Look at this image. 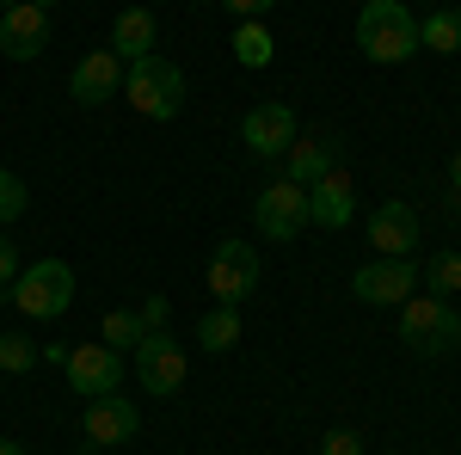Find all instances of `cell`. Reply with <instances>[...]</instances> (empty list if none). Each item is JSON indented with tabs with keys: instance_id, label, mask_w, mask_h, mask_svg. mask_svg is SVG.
Segmentation results:
<instances>
[{
	"instance_id": "cell-28",
	"label": "cell",
	"mask_w": 461,
	"mask_h": 455,
	"mask_svg": "<svg viewBox=\"0 0 461 455\" xmlns=\"http://www.w3.org/2000/svg\"><path fill=\"white\" fill-rule=\"evenodd\" d=\"M13 278H19V252H13V241L0 234V289H6Z\"/></svg>"
},
{
	"instance_id": "cell-16",
	"label": "cell",
	"mask_w": 461,
	"mask_h": 455,
	"mask_svg": "<svg viewBox=\"0 0 461 455\" xmlns=\"http://www.w3.org/2000/svg\"><path fill=\"white\" fill-rule=\"evenodd\" d=\"M332 167H339V136L308 130V136L289 141V178H295V185H314V178L332 173Z\"/></svg>"
},
{
	"instance_id": "cell-18",
	"label": "cell",
	"mask_w": 461,
	"mask_h": 455,
	"mask_svg": "<svg viewBox=\"0 0 461 455\" xmlns=\"http://www.w3.org/2000/svg\"><path fill=\"white\" fill-rule=\"evenodd\" d=\"M240 339V308H228V302H215L210 314L197 320V350H228Z\"/></svg>"
},
{
	"instance_id": "cell-32",
	"label": "cell",
	"mask_w": 461,
	"mask_h": 455,
	"mask_svg": "<svg viewBox=\"0 0 461 455\" xmlns=\"http://www.w3.org/2000/svg\"><path fill=\"white\" fill-rule=\"evenodd\" d=\"M6 6H19V0H0V13H6Z\"/></svg>"
},
{
	"instance_id": "cell-22",
	"label": "cell",
	"mask_w": 461,
	"mask_h": 455,
	"mask_svg": "<svg viewBox=\"0 0 461 455\" xmlns=\"http://www.w3.org/2000/svg\"><path fill=\"white\" fill-rule=\"evenodd\" d=\"M99 339H105L111 350L136 345V339H142V320H136V308H111V314L99 320Z\"/></svg>"
},
{
	"instance_id": "cell-14",
	"label": "cell",
	"mask_w": 461,
	"mask_h": 455,
	"mask_svg": "<svg viewBox=\"0 0 461 455\" xmlns=\"http://www.w3.org/2000/svg\"><path fill=\"white\" fill-rule=\"evenodd\" d=\"M351 210H357V197H351L345 167H332V173H320L314 185H308V222H314V228H345Z\"/></svg>"
},
{
	"instance_id": "cell-1",
	"label": "cell",
	"mask_w": 461,
	"mask_h": 455,
	"mask_svg": "<svg viewBox=\"0 0 461 455\" xmlns=\"http://www.w3.org/2000/svg\"><path fill=\"white\" fill-rule=\"evenodd\" d=\"M357 50L369 62H388V68L419 56V19L406 13V0H369L357 13Z\"/></svg>"
},
{
	"instance_id": "cell-24",
	"label": "cell",
	"mask_w": 461,
	"mask_h": 455,
	"mask_svg": "<svg viewBox=\"0 0 461 455\" xmlns=\"http://www.w3.org/2000/svg\"><path fill=\"white\" fill-rule=\"evenodd\" d=\"M19 215H25V178H13L6 167H0V228L19 222Z\"/></svg>"
},
{
	"instance_id": "cell-29",
	"label": "cell",
	"mask_w": 461,
	"mask_h": 455,
	"mask_svg": "<svg viewBox=\"0 0 461 455\" xmlns=\"http://www.w3.org/2000/svg\"><path fill=\"white\" fill-rule=\"evenodd\" d=\"M449 185H456V204H461V154H456V167H449Z\"/></svg>"
},
{
	"instance_id": "cell-27",
	"label": "cell",
	"mask_w": 461,
	"mask_h": 455,
	"mask_svg": "<svg viewBox=\"0 0 461 455\" xmlns=\"http://www.w3.org/2000/svg\"><path fill=\"white\" fill-rule=\"evenodd\" d=\"M215 6H228L234 19H258V13H271L277 0H215Z\"/></svg>"
},
{
	"instance_id": "cell-3",
	"label": "cell",
	"mask_w": 461,
	"mask_h": 455,
	"mask_svg": "<svg viewBox=\"0 0 461 455\" xmlns=\"http://www.w3.org/2000/svg\"><path fill=\"white\" fill-rule=\"evenodd\" d=\"M400 345L419 357H443L461 345V320L443 296H406L400 302Z\"/></svg>"
},
{
	"instance_id": "cell-6",
	"label": "cell",
	"mask_w": 461,
	"mask_h": 455,
	"mask_svg": "<svg viewBox=\"0 0 461 455\" xmlns=\"http://www.w3.org/2000/svg\"><path fill=\"white\" fill-rule=\"evenodd\" d=\"M215 302H228V308H240L252 289H258V252L247 241H221L210 252V271H203Z\"/></svg>"
},
{
	"instance_id": "cell-8",
	"label": "cell",
	"mask_w": 461,
	"mask_h": 455,
	"mask_svg": "<svg viewBox=\"0 0 461 455\" xmlns=\"http://www.w3.org/2000/svg\"><path fill=\"white\" fill-rule=\"evenodd\" d=\"M136 382L148 394H178V382H185V345L167 326H154V332L136 339Z\"/></svg>"
},
{
	"instance_id": "cell-25",
	"label": "cell",
	"mask_w": 461,
	"mask_h": 455,
	"mask_svg": "<svg viewBox=\"0 0 461 455\" xmlns=\"http://www.w3.org/2000/svg\"><path fill=\"white\" fill-rule=\"evenodd\" d=\"M320 455H363V437H357L351 424H339V431L320 437Z\"/></svg>"
},
{
	"instance_id": "cell-2",
	"label": "cell",
	"mask_w": 461,
	"mask_h": 455,
	"mask_svg": "<svg viewBox=\"0 0 461 455\" xmlns=\"http://www.w3.org/2000/svg\"><path fill=\"white\" fill-rule=\"evenodd\" d=\"M123 99L142 111L148 123H173L185 111V74L167 62V56H142L123 68Z\"/></svg>"
},
{
	"instance_id": "cell-23",
	"label": "cell",
	"mask_w": 461,
	"mask_h": 455,
	"mask_svg": "<svg viewBox=\"0 0 461 455\" xmlns=\"http://www.w3.org/2000/svg\"><path fill=\"white\" fill-rule=\"evenodd\" d=\"M32 363H37V345L25 332H0V369H6V376H19V369H32Z\"/></svg>"
},
{
	"instance_id": "cell-7",
	"label": "cell",
	"mask_w": 461,
	"mask_h": 455,
	"mask_svg": "<svg viewBox=\"0 0 461 455\" xmlns=\"http://www.w3.org/2000/svg\"><path fill=\"white\" fill-rule=\"evenodd\" d=\"M419 289V265L412 259H369L363 271H351V296L369 308H400Z\"/></svg>"
},
{
	"instance_id": "cell-21",
	"label": "cell",
	"mask_w": 461,
	"mask_h": 455,
	"mask_svg": "<svg viewBox=\"0 0 461 455\" xmlns=\"http://www.w3.org/2000/svg\"><path fill=\"white\" fill-rule=\"evenodd\" d=\"M419 283H425L430 296H456V289H461V252H456V246H449V252H437L425 271H419Z\"/></svg>"
},
{
	"instance_id": "cell-30",
	"label": "cell",
	"mask_w": 461,
	"mask_h": 455,
	"mask_svg": "<svg viewBox=\"0 0 461 455\" xmlns=\"http://www.w3.org/2000/svg\"><path fill=\"white\" fill-rule=\"evenodd\" d=\"M0 455H25V443H13V437H0Z\"/></svg>"
},
{
	"instance_id": "cell-17",
	"label": "cell",
	"mask_w": 461,
	"mask_h": 455,
	"mask_svg": "<svg viewBox=\"0 0 461 455\" xmlns=\"http://www.w3.org/2000/svg\"><path fill=\"white\" fill-rule=\"evenodd\" d=\"M154 13L148 6H123L117 13V25H111V50L123 56V62H142V56H154Z\"/></svg>"
},
{
	"instance_id": "cell-26",
	"label": "cell",
	"mask_w": 461,
	"mask_h": 455,
	"mask_svg": "<svg viewBox=\"0 0 461 455\" xmlns=\"http://www.w3.org/2000/svg\"><path fill=\"white\" fill-rule=\"evenodd\" d=\"M136 320H142V332H154V326L167 320V296H148L142 308H136Z\"/></svg>"
},
{
	"instance_id": "cell-12",
	"label": "cell",
	"mask_w": 461,
	"mask_h": 455,
	"mask_svg": "<svg viewBox=\"0 0 461 455\" xmlns=\"http://www.w3.org/2000/svg\"><path fill=\"white\" fill-rule=\"evenodd\" d=\"M240 141H247L252 160H277V154H289V141H295V111L289 105H252L247 123H240Z\"/></svg>"
},
{
	"instance_id": "cell-20",
	"label": "cell",
	"mask_w": 461,
	"mask_h": 455,
	"mask_svg": "<svg viewBox=\"0 0 461 455\" xmlns=\"http://www.w3.org/2000/svg\"><path fill=\"white\" fill-rule=\"evenodd\" d=\"M271 56H277L271 32H265L258 19H240V32H234V62H240V68H271Z\"/></svg>"
},
{
	"instance_id": "cell-15",
	"label": "cell",
	"mask_w": 461,
	"mask_h": 455,
	"mask_svg": "<svg viewBox=\"0 0 461 455\" xmlns=\"http://www.w3.org/2000/svg\"><path fill=\"white\" fill-rule=\"evenodd\" d=\"M369 241L382 259H412V246H419V210L412 204H382L375 222H369Z\"/></svg>"
},
{
	"instance_id": "cell-31",
	"label": "cell",
	"mask_w": 461,
	"mask_h": 455,
	"mask_svg": "<svg viewBox=\"0 0 461 455\" xmlns=\"http://www.w3.org/2000/svg\"><path fill=\"white\" fill-rule=\"evenodd\" d=\"M37 6H43V13H50V6H62V0H37Z\"/></svg>"
},
{
	"instance_id": "cell-13",
	"label": "cell",
	"mask_w": 461,
	"mask_h": 455,
	"mask_svg": "<svg viewBox=\"0 0 461 455\" xmlns=\"http://www.w3.org/2000/svg\"><path fill=\"white\" fill-rule=\"evenodd\" d=\"M136 424H142V413H136V400H123V394H99L93 406H86V419H80V431H86V443H130L136 437Z\"/></svg>"
},
{
	"instance_id": "cell-11",
	"label": "cell",
	"mask_w": 461,
	"mask_h": 455,
	"mask_svg": "<svg viewBox=\"0 0 461 455\" xmlns=\"http://www.w3.org/2000/svg\"><path fill=\"white\" fill-rule=\"evenodd\" d=\"M43 43H50V13L37 0H19L0 13V56L6 62H32V56H43Z\"/></svg>"
},
{
	"instance_id": "cell-19",
	"label": "cell",
	"mask_w": 461,
	"mask_h": 455,
	"mask_svg": "<svg viewBox=\"0 0 461 455\" xmlns=\"http://www.w3.org/2000/svg\"><path fill=\"white\" fill-rule=\"evenodd\" d=\"M419 50H437V56H456V50H461V13H456V6H443V13L419 19Z\"/></svg>"
},
{
	"instance_id": "cell-10",
	"label": "cell",
	"mask_w": 461,
	"mask_h": 455,
	"mask_svg": "<svg viewBox=\"0 0 461 455\" xmlns=\"http://www.w3.org/2000/svg\"><path fill=\"white\" fill-rule=\"evenodd\" d=\"M117 382H123V350H111L105 339L68 350V387L74 394L99 400V394H117Z\"/></svg>"
},
{
	"instance_id": "cell-5",
	"label": "cell",
	"mask_w": 461,
	"mask_h": 455,
	"mask_svg": "<svg viewBox=\"0 0 461 455\" xmlns=\"http://www.w3.org/2000/svg\"><path fill=\"white\" fill-rule=\"evenodd\" d=\"M252 228H258L265 241H295V234L308 228V185H295V178L265 185L258 204H252Z\"/></svg>"
},
{
	"instance_id": "cell-4",
	"label": "cell",
	"mask_w": 461,
	"mask_h": 455,
	"mask_svg": "<svg viewBox=\"0 0 461 455\" xmlns=\"http://www.w3.org/2000/svg\"><path fill=\"white\" fill-rule=\"evenodd\" d=\"M6 302H13L25 320H56V314H68V302H74V271L62 265V259H43V265H32V271H19V278L6 283Z\"/></svg>"
},
{
	"instance_id": "cell-9",
	"label": "cell",
	"mask_w": 461,
	"mask_h": 455,
	"mask_svg": "<svg viewBox=\"0 0 461 455\" xmlns=\"http://www.w3.org/2000/svg\"><path fill=\"white\" fill-rule=\"evenodd\" d=\"M123 56L117 50H93V56H80L68 74V99L74 105H105V99H117L123 93Z\"/></svg>"
}]
</instances>
